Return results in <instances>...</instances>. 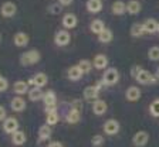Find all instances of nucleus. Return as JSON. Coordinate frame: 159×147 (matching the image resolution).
<instances>
[{
    "label": "nucleus",
    "mask_w": 159,
    "mask_h": 147,
    "mask_svg": "<svg viewBox=\"0 0 159 147\" xmlns=\"http://www.w3.org/2000/svg\"><path fill=\"white\" fill-rule=\"evenodd\" d=\"M81 76H83V72H81V69H80L77 65L71 67V68L68 69V78L71 79V81H78Z\"/></svg>",
    "instance_id": "27"
},
{
    "label": "nucleus",
    "mask_w": 159,
    "mask_h": 147,
    "mask_svg": "<svg viewBox=\"0 0 159 147\" xmlns=\"http://www.w3.org/2000/svg\"><path fill=\"white\" fill-rule=\"evenodd\" d=\"M51 128H50L48 124H43L41 128H40V130H39V137L41 139V140H47V139H50V136H51Z\"/></svg>",
    "instance_id": "28"
},
{
    "label": "nucleus",
    "mask_w": 159,
    "mask_h": 147,
    "mask_svg": "<svg viewBox=\"0 0 159 147\" xmlns=\"http://www.w3.org/2000/svg\"><path fill=\"white\" fill-rule=\"evenodd\" d=\"M60 2V4H61V6H68V4H71L74 2V0H58Z\"/></svg>",
    "instance_id": "40"
},
{
    "label": "nucleus",
    "mask_w": 159,
    "mask_h": 147,
    "mask_svg": "<svg viewBox=\"0 0 159 147\" xmlns=\"http://www.w3.org/2000/svg\"><path fill=\"white\" fill-rule=\"evenodd\" d=\"M145 34V30H143V24L141 23H134L132 26H131V36L135 37V38H138V37L143 36Z\"/></svg>",
    "instance_id": "25"
},
{
    "label": "nucleus",
    "mask_w": 159,
    "mask_h": 147,
    "mask_svg": "<svg viewBox=\"0 0 159 147\" xmlns=\"http://www.w3.org/2000/svg\"><path fill=\"white\" fill-rule=\"evenodd\" d=\"M61 10H63V6H61V4H51V6L48 7V11L51 14H60Z\"/></svg>",
    "instance_id": "36"
},
{
    "label": "nucleus",
    "mask_w": 159,
    "mask_h": 147,
    "mask_svg": "<svg viewBox=\"0 0 159 147\" xmlns=\"http://www.w3.org/2000/svg\"><path fill=\"white\" fill-rule=\"evenodd\" d=\"M99 89H101V84L87 86V88L84 89V98H85L87 101H93V99H97V98H98V93H99Z\"/></svg>",
    "instance_id": "9"
},
{
    "label": "nucleus",
    "mask_w": 159,
    "mask_h": 147,
    "mask_svg": "<svg viewBox=\"0 0 159 147\" xmlns=\"http://www.w3.org/2000/svg\"><path fill=\"white\" fill-rule=\"evenodd\" d=\"M111 11H112L115 16H122L126 11V4L124 3L122 0H116V2L112 3V6H111Z\"/></svg>",
    "instance_id": "14"
},
{
    "label": "nucleus",
    "mask_w": 159,
    "mask_h": 147,
    "mask_svg": "<svg viewBox=\"0 0 159 147\" xmlns=\"http://www.w3.org/2000/svg\"><path fill=\"white\" fill-rule=\"evenodd\" d=\"M2 78H3V76H2V75H0V79H2Z\"/></svg>",
    "instance_id": "45"
},
{
    "label": "nucleus",
    "mask_w": 159,
    "mask_h": 147,
    "mask_svg": "<svg viewBox=\"0 0 159 147\" xmlns=\"http://www.w3.org/2000/svg\"><path fill=\"white\" fill-rule=\"evenodd\" d=\"M13 40H14V44H16L17 47H26L27 44H29V36H27L26 33H23V31L17 33Z\"/></svg>",
    "instance_id": "23"
},
{
    "label": "nucleus",
    "mask_w": 159,
    "mask_h": 147,
    "mask_svg": "<svg viewBox=\"0 0 159 147\" xmlns=\"http://www.w3.org/2000/svg\"><path fill=\"white\" fill-rule=\"evenodd\" d=\"M2 120H6V109L0 105V122Z\"/></svg>",
    "instance_id": "39"
},
{
    "label": "nucleus",
    "mask_w": 159,
    "mask_h": 147,
    "mask_svg": "<svg viewBox=\"0 0 159 147\" xmlns=\"http://www.w3.org/2000/svg\"><path fill=\"white\" fill-rule=\"evenodd\" d=\"M29 84H30V85H36L37 88H41V86H44L47 84V75L40 72V74H37L34 78L30 79Z\"/></svg>",
    "instance_id": "19"
},
{
    "label": "nucleus",
    "mask_w": 159,
    "mask_h": 147,
    "mask_svg": "<svg viewBox=\"0 0 159 147\" xmlns=\"http://www.w3.org/2000/svg\"><path fill=\"white\" fill-rule=\"evenodd\" d=\"M158 33H159V24H158Z\"/></svg>",
    "instance_id": "44"
},
{
    "label": "nucleus",
    "mask_w": 159,
    "mask_h": 147,
    "mask_svg": "<svg viewBox=\"0 0 159 147\" xmlns=\"http://www.w3.org/2000/svg\"><path fill=\"white\" fill-rule=\"evenodd\" d=\"M13 143L16 144V146H21V144L26 143V134L23 133V132H14L13 133Z\"/></svg>",
    "instance_id": "29"
},
{
    "label": "nucleus",
    "mask_w": 159,
    "mask_h": 147,
    "mask_svg": "<svg viewBox=\"0 0 159 147\" xmlns=\"http://www.w3.org/2000/svg\"><path fill=\"white\" fill-rule=\"evenodd\" d=\"M119 79V72L116 68H108L104 72L102 84L104 85H115Z\"/></svg>",
    "instance_id": "2"
},
{
    "label": "nucleus",
    "mask_w": 159,
    "mask_h": 147,
    "mask_svg": "<svg viewBox=\"0 0 159 147\" xmlns=\"http://www.w3.org/2000/svg\"><path fill=\"white\" fill-rule=\"evenodd\" d=\"M142 69H143V68H142L141 65H134L132 68H131V75H132L134 78H136V75H138V74L142 71Z\"/></svg>",
    "instance_id": "37"
},
{
    "label": "nucleus",
    "mask_w": 159,
    "mask_h": 147,
    "mask_svg": "<svg viewBox=\"0 0 159 147\" xmlns=\"http://www.w3.org/2000/svg\"><path fill=\"white\" fill-rule=\"evenodd\" d=\"M0 43H2V34H0Z\"/></svg>",
    "instance_id": "43"
},
{
    "label": "nucleus",
    "mask_w": 159,
    "mask_h": 147,
    "mask_svg": "<svg viewBox=\"0 0 159 147\" xmlns=\"http://www.w3.org/2000/svg\"><path fill=\"white\" fill-rule=\"evenodd\" d=\"M93 64L97 69H104L108 67V58H107V55H104V54H98V55H95Z\"/></svg>",
    "instance_id": "18"
},
{
    "label": "nucleus",
    "mask_w": 159,
    "mask_h": 147,
    "mask_svg": "<svg viewBox=\"0 0 159 147\" xmlns=\"http://www.w3.org/2000/svg\"><path fill=\"white\" fill-rule=\"evenodd\" d=\"M40 58H41L40 52L37 50H31V51H27L20 55V62H21V65H33L40 61Z\"/></svg>",
    "instance_id": "1"
},
{
    "label": "nucleus",
    "mask_w": 159,
    "mask_h": 147,
    "mask_svg": "<svg viewBox=\"0 0 159 147\" xmlns=\"http://www.w3.org/2000/svg\"><path fill=\"white\" fill-rule=\"evenodd\" d=\"M14 92H16L17 95H24V93H29V84L24 81H17L14 82V86H13Z\"/></svg>",
    "instance_id": "21"
},
{
    "label": "nucleus",
    "mask_w": 159,
    "mask_h": 147,
    "mask_svg": "<svg viewBox=\"0 0 159 147\" xmlns=\"http://www.w3.org/2000/svg\"><path fill=\"white\" fill-rule=\"evenodd\" d=\"M112 31L109 28H105L102 31V33L98 36V40H99V43H102V44H107V43H109V41H112Z\"/></svg>",
    "instance_id": "26"
},
{
    "label": "nucleus",
    "mask_w": 159,
    "mask_h": 147,
    "mask_svg": "<svg viewBox=\"0 0 159 147\" xmlns=\"http://www.w3.org/2000/svg\"><path fill=\"white\" fill-rule=\"evenodd\" d=\"M29 98L30 101H33V102H37V101H41V99L44 98V93L43 91H41V88H33V89H30L29 91Z\"/></svg>",
    "instance_id": "24"
},
{
    "label": "nucleus",
    "mask_w": 159,
    "mask_h": 147,
    "mask_svg": "<svg viewBox=\"0 0 159 147\" xmlns=\"http://www.w3.org/2000/svg\"><path fill=\"white\" fill-rule=\"evenodd\" d=\"M141 10H142V6L139 3L138 0H129L128 3H126V11L129 14H139L141 13Z\"/></svg>",
    "instance_id": "15"
},
{
    "label": "nucleus",
    "mask_w": 159,
    "mask_h": 147,
    "mask_svg": "<svg viewBox=\"0 0 159 147\" xmlns=\"http://www.w3.org/2000/svg\"><path fill=\"white\" fill-rule=\"evenodd\" d=\"M3 129L6 133H11V134H13L14 132H17V129H19V122H17V119L7 118L3 123Z\"/></svg>",
    "instance_id": "10"
},
{
    "label": "nucleus",
    "mask_w": 159,
    "mask_h": 147,
    "mask_svg": "<svg viewBox=\"0 0 159 147\" xmlns=\"http://www.w3.org/2000/svg\"><path fill=\"white\" fill-rule=\"evenodd\" d=\"M48 147H64V146H63L61 143H60V141H51Z\"/></svg>",
    "instance_id": "41"
},
{
    "label": "nucleus",
    "mask_w": 159,
    "mask_h": 147,
    "mask_svg": "<svg viewBox=\"0 0 159 147\" xmlns=\"http://www.w3.org/2000/svg\"><path fill=\"white\" fill-rule=\"evenodd\" d=\"M119 122L115 120V119H109V120H107L105 123H104V132H105V134H108V136H114V134H116L119 132Z\"/></svg>",
    "instance_id": "7"
},
{
    "label": "nucleus",
    "mask_w": 159,
    "mask_h": 147,
    "mask_svg": "<svg viewBox=\"0 0 159 147\" xmlns=\"http://www.w3.org/2000/svg\"><path fill=\"white\" fill-rule=\"evenodd\" d=\"M87 10L89 13H99L102 10V0H87Z\"/></svg>",
    "instance_id": "13"
},
{
    "label": "nucleus",
    "mask_w": 159,
    "mask_h": 147,
    "mask_svg": "<svg viewBox=\"0 0 159 147\" xmlns=\"http://www.w3.org/2000/svg\"><path fill=\"white\" fill-rule=\"evenodd\" d=\"M7 88H9V82H7V79L2 78L0 79V92H4Z\"/></svg>",
    "instance_id": "38"
},
{
    "label": "nucleus",
    "mask_w": 159,
    "mask_h": 147,
    "mask_svg": "<svg viewBox=\"0 0 159 147\" xmlns=\"http://www.w3.org/2000/svg\"><path fill=\"white\" fill-rule=\"evenodd\" d=\"M148 58L151 61H159V47L153 45L148 50Z\"/></svg>",
    "instance_id": "30"
},
{
    "label": "nucleus",
    "mask_w": 159,
    "mask_h": 147,
    "mask_svg": "<svg viewBox=\"0 0 159 147\" xmlns=\"http://www.w3.org/2000/svg\"><path fill=\"white\" fill-rule=\"evenodd\" d=\"M89 28H91V31H93L94 34H97V36H99V34L102 33L104 30H105V24H104L102 20L99 19H95L91 23V26H89Z\"/></svg>",
    "instance_id": "22"
},
{
    "label": "nucleus",
    "mask_w": 159,
    "mask_h": 147,
    "mask_svg": "<svg viewBox=\"0 0 159 147\" xmlns=\"http://www.w3.org/2000/svg\"><path fill=\"white\" fill-rule=\"evenodd\" d=\"M107 109H108V106H107V102L102 101V99H98V101H95V102H94V105H93L94 113L98 115V116H101V115L105 113Z\"/></svg>",
    "instance_id": "17"
},
{
    "label": "nucleus",
    "mask_w": 159,
    "mask_h": 147,
    "mask_svg": "<svg viewBox=\"0 0 159 147\" xmlns=\"http://www.w3.org/2000/svg\"><path fill=\"white\" fill-rule=\"evenodd\" d=\"M63 26L64 28H74L77 26V16L74 13H67L63 17Z\"/></svg>",
    "instance_id": "16"
},
{
    "label": "nucleus",
    "mask_w": 159,
    "mask_h": 147,
    "mask_svg": "<svg viewBox=\"0 0 159 147\" xmlns=\"http://www.w3.org/2000/svg\"><path fill=\"white\" fill-rule=\"evenodd\" d=\"M78 120H80V110H77V109L70 110V113L67 115V122L68 123H77Z\"/></svg>",
    "instance_id": "33"
},
{
    "label": "nucleus",
    "mask_w": 159,
    "mask_h": 147,
    "mask_svg": "<svg viewBox=\"0 0 159 147\" xmlns=\"http://www.w3.org/2000/svg\"><path fill=\"white\" fill-rule=\"evenodd\" d=\"M17 11V6L13 3V2H4L0 7V14L6 19H10V17H13Z\"/></svg>",
    "instance_id": "4"
},
{
    "label": "nucleus",
    "mask_w": 159,
    "mask_h": 147,
    "mask_svg": "<svg viewBox=\"0 0 159 147\" xmlns=\"http://www.w3.org/2000/svg\"><path fill=\"white\" fill-rule=\"evenodd\" d=\"M136 81L139 84H142V85H152V84H156V76H153V74H151L149 71L146 69H142V71L139 72L138 75H136Z\"/></svg>",
    "instance_id": "3"
},
{
    "label": "nucleus",
    "mask_w": 159,
    "mask_h": 147,
    "mask_svg": "<svg viewBox=\"0 0 159 147\" xmlns=\"http://www.w3.org/2000/svg\"><path fill=\"white\" fill-rule=\"evenodd\" d=\"M43 101H44V105L47 106L46 108L47 113L56 110V93H54V91H47L46 93H44Z\"/></svg>",
    "instance_id": "6"
},
{
    "label": "nucleus",
    "mask_w": 159,
    "mask_h": 147,
    "mask_svg": "<svg viewBox=\"0 0 159 147\" xmlns=\"http://www.w3.org/2000/svg\"><path fill=\"white\" fill-rule=\"evenodd\" d=\"M125 96H126V101H129V102L139 101V98H141V89L138 86H129L125 92Z\"/></svg>",
    "instance_id": "11"
},
{
    "label": "nucleus",
    "mask_w": 159,
    "mask_h": 147,
    "mask_svg": "<svg viewBox=\"0 0 159 147\" xmlns=\"http://www.w3.org/2000/svg\"><path fill=\"white\" fill-rule=\"evenodd\" d=\"M156 78H158V79H159V68H158V69H156Z\"/></svg>",
    "instance_id": "42"
},
{
    "label": "nucleus",
    "mask_w": 159,
    "mask_h": 147,
    "mask_svg": "<svg viewBox=\"0 0 159 147\" xmlns=\"http://www.w3.org/2000/svg\"><path fill=\"white\" fill-rule=\"evenodd\" d=\"M148 141H149V134L143 130L136 132L132 137V143L135 147H143V146H146Z\"/></svg>",
    "instance_id": "5"
},
{
    "label": "nucleus",
    "mask_w": 159,
    "mask_h": 147,
    "mask_svg": "<svg viewBox=\"0 0 159 147\" xmlns=\"http://www.w3.org/2000/svg\"><path fill=\"white\" fill-rule=\"evenodd\" d=\"M46 122H47V124H48V126L57 124V122H58V113H57V110L48 112V113H47V119H46Z\"/></svg>",
    "instance_id": "31"
},
{
    "label": "nucleus",
    "mask_w": 159,
    "mask_h": 147,
    "mask_svg": "<svg viewBox=\"0 0 159 147\" xmlns=\"http://www.w3.org/2000/svg\"><path fill=\"white\" fill-rule=\"evenodd\" d=\"M143 30H145V33L148 34H153L158 31V21H156L155 19H146L145 21H143Z\"/></svg>",
    "instance_id": "12"
},
{
    "label": "nucleus",
    "mask_w": 159,
    "mask_h": 147,
    "mask_svg": "<svg viewBox=\"0 0 159 147\" xmlns=\"http://www.w3.org/2000/svg\"><path fill=\"white\" fill-rule=\"evenodd\" d=\"M104 143H105V139L101 136V134H95L93 139H91V144L94 147H102Z\"/></svg>",
    "instance_id": "35"
},
{
    "label": "nucleus",
    "mask_w": 159,
    "mask_h": 147,
    "mask_svg": "<svg viewBox=\"0 0 159 147\" xmlns=\"http://www.w3.org/2000/svg\"><path fill=\"white\" fill-rule=\"evenodd\" d=\"M77 67L81 69L83 74H87V72L91 71V61H88V59H81V61L77 64Z\"/></svg>",
    "instance_id": "32"
},
{
    "label": "nucleus",
    "mask_w": 159,
    "mask_h": 147,
    "mask_svg": "<svg viewBox=\"0 0 159 147\" xmlns=\"http://www.w3.org/2000/svg\"><path fill=\"white\" fill-rule=\"evenodd\" d=\"M70 40H71V36H70L68 31L61 30V31H58V33L56 34V37H54V43L58 47H66V45H68Z\"/></svg>",
    "instance_id": "8"
},
{
    "label": "nucleus",
    "mask_w": 159,
    "mask_h": 147,
    "mask_svg": "<svg viewBox=\"0 0 159 147\" xmlns=\"http://www.w3.org/2000/svg\"><path fill=\"white\" fill-rule=\"evenodd\" d=\"M10 106H11V109L16 112H21L26 109V101H24L23 98H20V96H16L14 99H11V102H10Z\"/></svg>",
    "instance_id": "20"
},
{
    "label": "nucleus",
    "mask_w": 159,
    "mask_h": 147,
    "mask_svg": "<svg viewBox=\"0 0 159 147\" xmlns=\"http://www.w3.org/2000/svg\"><path fill=\"white\" fill-rule=\"evenodd\" d=\"M149 112L153 118H159V98L155 99L152 103L149 105Z\"/></svg>",
    "instance_id": "34"
}]
</instances>
